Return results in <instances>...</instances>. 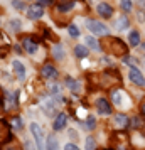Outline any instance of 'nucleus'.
Segmentation results:
<instances>
[{"mask_svg": "<svg viewBox=\"0 0 145 150\" xmlns=\"http://www.w3.org/2000/svg\"><path fill=\"white\" fill-rule=\"evenodd\" d=\"M7 96V108H12V106H17V93H5Z\"/></svg>", "mask_w": 145, "mask_h": 150, "instance_id": "nucleus-16", "label": "nucleus"}, {"mask_svg": "<svg viewBox=\"0 0 145 150\" xmlns=\"http://www.w3.org/2000/svg\"><path fill=\"white\" fill-rule=\"evenodd\" d=\"M130 44L132 46H138L140 44V34H138V30H132L130 32Z\"/></svg>", "mask_w": 145, "mask_h": 150, "instance_id": "nucleus-21", "label": "nucleus"}, {"mask_svg": "<svg viewBox=\"0 0 145 150\" xmlns=\"http://www.w3.org/2000/svg\"><path fill=\"white\" fill-rule=\"evenodd\" d=\"M96 110H98V113L100 115H110L111 113V105L105 98H100L96 101Z\"/></svg>", "mask_w": 145, "mask_h": 150, "instance_id": "nucleus-5", "label": "nucleus"}, {"mask_svg": "<svg viewBox=\"0 0 145 150\" xmlns=\"http://www.w3.org/2000/svg\"><path fill=\"white\" fill-rule=\"evenodd\" d=\"M41 76L42 78H46V79H52V78L57 76V71H56L54 66L46 64V66H42V69H41Z\"/></svg>", "mask_w": 145, "mask_h": 150, "instance_id": "nucleus-8", "label": "nucleus"}, {"mask_svg": "<svg viewBox=\"0 0 145 150\" xmlns=\"http://www.w3.org/2000/svg\"><path fill=\"white\" fill-rule=\"evenodd\" d=\"M98 14L101 15V17H105V19H110L111 15H113V8H111L110 4H100L96 7Z\"/></svg>", "mask_w": 145, "mask_h": 150, "instance_id": "nucleus-9", "label": "nucleus"}, {"mask_svg": "<svg viewBox=\"0 0 145 150\" xmlns=\"http://www.w3.org/2000/svg\"><path fill=\"white\" fill-rule=\"evenodd\" d=\"M120 5H122V8H123L125 12H130L132 10V0H122Z\"/></svg>", "mask_w": 145, "mask_h": 150, "instance_id": "nucleus-23", "label": "nucleus"}, {"mask_svg": "<svg viewBox=\"0 0 145 150\" xmlns=\"http://www.w3.org/2000/svg\"><path fill=\"white\" fill-rule=\"evenodd\" d=\"M10 29L12 30H21V21H10Z\"/></svg>", "mask_w": 145, "mask_h": 150, "instance_id": "nucleus-27", "label": "nucleus"}, {"mask_svg": "<svg viewBox=\"0 0 145 150\" xmlns=\"http://www.w3.org/2000/svg\"><path fill=\"white\" fill-rule=\"evenodd\" d=\"M115 122H117V125L118 127H127V125H128V116L127 115H122V113H120V115H117L115 116Z\"/></svg>", "mask_w": 145, "mask_h": 150, "instance_id": "nucleus-19", "label": "nucleus"}, {"mask_svg": "<svg viewBox=\"0 0 145 150\" xmlns=\"http://www.w3.org/2000/svg\"><path fill=\"white\" fill-rule=\"evenodd\" d=\"M86 27L90 29L95 35H106V34H108V27H106V25H103L101 22L88 21V22H86Z\"/></svg>", "mask_w": 145, "mask_h": 150, "instance_id": "nucleus-2", "label": "nucleus"}, {"mask_svg": "<svg viewBox=\"0 0 145 150\" xmlns=\"http://www.w3.org/2000/svg\"><path fill=\"white\" fill-rule=\"evenodd\" d=\"M24 149H25V150H35V147H34V143H32V142H29V140H27V142L24 143Z\"/></svg>", "mask_w": 145, "mask_h": 150, "instance_id": "nucleus-30", "label": "nucleus"}, {"mask_svg": "<svg viewBox=\"0 0 145 150\" xmlns=\"http://www.w3.org/2000/svg\"><path fill=\"white\" fill-rule=\"evenodd\" d=\"M42 14H44V8L39 5V4H35V5H30L27 10V17L30 21H37V19H41Z\"/></svg>", "mask_w": 145, "mask_h": 150, "instance_id": "nucleus-3", "label": "nucleus"}, {"mask_svg": "<svg viewBox=\"0 0 145 150\" xmlns=\"http://www.w3.org/2000/svg\"><path fill=\"white\" fill-rule=\"evenodd\" d=\"M142 47H144V51H145V44H144V46H142Z\"/></svg>", "mask_w": 145, "mask_h": 150, "instance_id": "nucleus-36", "label": "nucleus"}, {"mask_svg": "<svg viewBox=\"0 0 145 150\" xmlns=\"http://www.w3.org/2000/svg\"><path fill=\"white\" fill-rule=\"evenodd\" d=\"M68 30H69V35H71V37H79V30H78L76 25H69Z\"/></svg>", "mask_w": 145, "mask_h": 150, "instance_id": "nucleus-24", "label": "nucleus"}, {"mask_svg": "<svg viewBox=\"0 0 145 150\" xmlns=\"http://www.w3.org/2000/svg\"><path fill=\"white\" fill-rule=\"evenodd\" d=\"M128 25H130V22H128L127 17H120V19L117 21V24H115V27H117L118 30H123V29H127Z\"/></svg>", "mask_w": 145, "mask_h": 150, "instance_id": "nucleus-17", "label": "nucleus"}, {"mask_svg": "<svg viewBox=\"0 0 145 150\" xmlns=\"http://www.w3.org/2000/svg\"><path fill=\"white\" fill-rule=\"evenodd\" d=\"M14 127H15V128H21V127H22L21 118H14Z\"/></svg>", "mask_w": 145, "mask_h": 150, "instance_id": "nucleus-33", "label": "nucleus"}, {"mask_svg": "<svg viewBox=\"0 0 145 150\" xmlns=\"http://www.w3.org/2000/svg\"><path fill=\"white\" fill-rule=\"evenodd\" d=\"M130 81L132 83H135L137 86H145V78H144V74L138 71V69H135V68H132L130 69Z\"/></svg>", "mask_w": 145, "mask_h": 150, "instance_id": "nucleus-4", "label": "nucleus"}, {"mask_svg": "<svg viewBox=\"0 0 145 150\" xmlns=\"http://www.w3.org/2000/svg\"><path fill=\"white\" fill-rule=\"evenodd\" d=\"M111 44H113V52H115V54L127 56L128 49H127V46H125L123 42L120 41V39H111Z\"/></svg>", "mask_w": 145, "mask_h": 150, "instance_id": "nucleus-6", "label": "nucleus"}, {"mask_svg": "<svg viewBox=\"0 0 145 150\" xmlns=\"http://www.w3.org/2000/svg\"><path fill=\"white\" fill-rule=\"evenodd\" d=\"M42 108H44V111L47 113V115H52L56 111V103L52 98H46L44 101H42Z\"/></svg>", "mask_w": 145, "mask_h": 150, "instance_id": "nucleus-11", "label": "nucleus"}, {"mask_svg": "<svg viewBox=\"0 0 145 150\" xmlns=\"http://www.w3.org/2000/svg\"><path fill=\"white\" fill-rule=\"evenodd\" d=\"M52 54H54L56 59H62V57H64V51H62V46H61V44H57V46L54 47Z\"/></svg>", "mask_w": 145, "mask_h": 150, "instance_id": "nucleus-22", "label": "nucleus"}, {"mask_svg": "<svg viewBox=\"0 0 145 150\" xmlns=\"http://www.w3.org/2000/svg\"><path fill=\"white\" fill-rule=\"evenodd\" d=\"M64 150H79L76 147V145H74V143H66V147H64Z\"/></svg>", "mask_w": 145, "mask_h": 150, "instance_id": "nucleus-31", "label": "nucleus"}, {"mask_svg": "<svg viewBox=\"0 0 145 150\" xmlns=\"http://www.w3.org/2000/svg\"><path fill=\"white\" fill-rule=\"evenodd\" d=\"M66 84H68V88L71 89L73 93H78V91H79V83L74 81L73 78H68V79H66Z\"/></svg>", "mask_w": 145, "mask_h": 150, "instance_id": "nucleus-18", "label": "nucleus"}, {"mask_svg": "<svg viewBox=\"0 0 145 150\" xmlns=\"http://www.w3.org/2000/svg\"><path fill=\"white\" fill-rule=\"evenodd\" d=\"M66 123H68V115L66 113H59V115L56 116V120H54V130L57 132V130H62L64 127H66Z\"/></svg>", "mask_w": 145, "mask_h": 150, "instance_id": "nucleus-10", "label": "nucleus"}, {"mask_svg": "<svg viewBox=\"0 0 145 150\" xmlns=\"http://www.w3.org/2000/svg\"><path fill=\"white\" fill-rule=\"evenodd\" d=\"M84 41H86V46H88V47L95 49V51H100V49H101L100 42H96V39H95V37H91V35H88V37H86Z\"/></svg>", "mask_w": 145, "mask_h": 150, "instance_id": "nucleus-15", "label": "nucleus"}, {"mask_svg": "<svg viewBox=\"0 0 145 150\" xmlns=\"http://www.w3.org/2000/svg\"><path fill=\"white\" fill-rule=\"evenodd\" d=\"M88 52H90V51H88L86 46H76V47H74V54H76L78 57H86Z\"/></svg>", "mask_w": 145, "mask_h": 150, "instance_id": "nucleus-20", "label": "nucleus"}, {"mask_svg": "<svg viewBox=\"0 0 145 150\" xmlns=\"http://www.w3.org/2000/svg\"><path fill=\"white\" fill-rule=\"evenodd\" d=\"M12 5H14L17 10H22V8H24V4H22V0H12Z\"/></svg>", "mask_w": 145, "mask_h": 150, "instance_id": "nucleus-28", "label": "nucleus"}, {"mask_svg": "<svg viewBox=\"0 0 145 150\" xmlns=\"http://www.w3.org/2000/svg\"><path fill=\"white\" fill-rule=\"evenodd\" d=\"M29 128H30V133H32V137H34L37 149L44 150L46 143H44V133H42V128L37 125V123H30V127H29Z\"/></svg>", "mask_w": 145, "mask_h": 150, "instance_id": "nucleus-1", "label": "nucleus"}, {"mask_svg": "<svg viewBox=\"0 0 145 150\" xmlns=\"http://www.w3.org/2000/svg\"><path fill=\"white\" fill-rule=\"evenodd\" d=\"M113 101L117 103V105H122V96L118 91H113Z\"/></svg>", "mask_w": 145, "mask_h": 150, "instance_id": "nucleus-29", "label": "nucleus"}, {"mask_svg": "<svg viewBox=\"0 0 145 150\" xmlns=\"http://www.w3.org/2000/svg\"><path fill=\"white\" fill-rule=\"evenodd\" d=\"M46 150H59V143H57V140H56L54 135H49V137H47Z\"/></svg>", "mask_w": 145, "mask_h": 150, "instance_id": "nucleus-13", "label": "nucleus"}, {"mask_svg": "<svg viewBox=\"0 0 145 150\" xmlns=\"http://www.w3.org/2000/svg\"><path fill=\"white\" fill-rule=\"evenodd\" d=\"M142 113H144V115H145V103H144V105H142Z\"/></svg>", "mask_w": 145, "mask_h": 150, "instance_id": "nucleus-35", "label": "nucleus"}, {"mask_svg": "<svg viewBox=\"0 0 145 150\" xmlns=\"http://www.w3.org/2000/svg\"><path fill=\"white\" fill-rule=\"evenodd\" d=\"M22 46H24V49L27 51L29 54H34L35 51H37V44H35L30 37H25V39H24V42H22Z\"/></svg>", "mask_w": 145, "mask_h": 150, "instance_id": "nucleus-12", "label": "nucleus"}, {"mask_svg": "<svg viewBox=\"0 0 145 150\" xmlns=\"http://www.w3.org/2000/svg\"><path fill=\"white\" fill-rule=\"evenodd\" d=\"M95 125H96L95 116H90V118H88V122H86V127H88V130H93V128H95Z\"/></svg>", "mask_w": 145, "mask_h": 150, "instance_id": "nucleus-26", "label": "nucleus"}, {"mask_svg": "<svg viewBox=\"0 0 145 150\" xmlns=\"http://www.w3.org/2000/svg\"><path fill=\"white\" fill-rule=\"evenodd\" d=\"M51 91H52V93H59V86H57V84H56V86H51Z\"/></svg>", "mask_w": 145, "mask_h": 150, "instance_id": "nucleus-34", "label": "nucleus"}, {"mask_svg": "<svg viewBox=\"0 0 145 150\" xmlns=\"http://www.w3.org/2000/svg\"><path fill=\"white\" fill-rule=\"evenodd\" d=\"M73 7H74V0H64V2H61V4L57 5V8H59L61 12H69Z\"/></svg>", "mask_w": 145, "mask_h": 150, "instance_id": "nucleus-14", "label": "nucleus"}, {"mask_svg": "<svg viewBox=\"0 0 145 150\" xmlns=\"http://www.w3.org/2000/svg\"><path fill=\"white\" fill-rule=\"evenodd\" d=\"M12 66H14V73H15V76H17V79H19V81H24V79H25V68H24V64H22L21 61H14Z\"/></svg>", "mask_w": 145, "mask_h": 150, "instance_id": "nucleus-7", "label": "nucleus"}, {"mask_svg": "<svg viewBox=\"0 0 145 150\" xmlns=\"http://www.w3.org/2000/svg\"><path fill=\"white\" fill-rule=\"evenodd\" d=\"M86 150H95V138L93 137L86 138Z\"/></svg>", "mask_w": 145, "mask_h": 150, "instance_id": "nucleus-25", "label": "nucleus"}, {"mask_svg": "<svg viewBox=\"0 0 145 150\" xmlns=\"http://www.w3.org/2000/svg\"><path fill=\"white\" fill-rule=\"evenodd\" d=\"M51 4H52V0H39L41 7H46V5H51Z\"/></svg>", "mask_w": 145, "mask_h": 150, "instance_id": "nucleus-32", "label": "nucleus"}]
</instances>
